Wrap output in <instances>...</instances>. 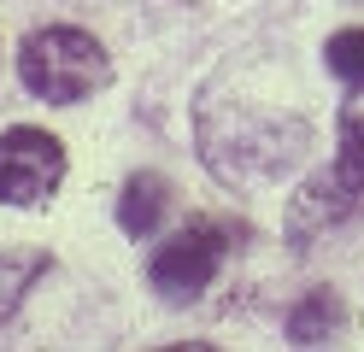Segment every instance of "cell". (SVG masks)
Wrapping results in <instances>:
<instances>
[{
    "mask_svg": "<svg viewBox=\"0 0 364 352\" xmlns=\"http://www.w3.org/2000/svg\"><path fill=\"white\" fill-rule=\"evenodd\" d=\"M18 77H24V88L36 94V100L77 106L95 88L112 82V59H106V47L88 36V30L48 23V30H30L24 47H18Z\"/></svg>",
    "mask_w": 364,
    "mask_h": 352,
    "instance_id": "cell-1",
    "label": "cell"
},
{
    "mask_svg": "<svg viewBox=\"0 0 364 352\" xmlns=\"http://www.w3.org/2000/svg\"><path fill=\"white\" fill-rule=\"evenodd\" d=\"M358 206H364V82L353 88V100L341 106L335 159L288 200V235H294V241H311L317 229L353 218Z\"/></svg>",
    "mask_w": 364,
    "mask_h": 352,
    "instance_id": "cell-2",
    "label": "cell"
},
{
    "mask_svg": "<svg viewBox=\"0 0 364 352\" xmlns=\"http://www.w3.org/2000/svg\"><path fill=\"white\" fill-rule=\"evenodd\" d=\"M65 182V147L59 135L18 124L0 135V200L6 206H41Z\"/></svg>",
    "mask_w": 364,
    "mask_h": 352,
    "instance_id": "cell-3",
    "label": "cell"
},
{
    "mask_svg": "<svg viewBox=\"0 0 364 352\" xmlns=\"http://www.w3.org/2000/svg\"><path fill=\"white\" fill-rule=\"evenodd\" d=\"M223 252H230L223 229H212V223H188V229H176L171 241L153 252L147 276H153V288L165 294V299H200V294L218 282Z\"/></svg>",
    "mask_w": 364,
    "mask_h": 352,
    "instance_id": "cell-4",
    "label": "cell"
},
{
    "mask_svg": "<svg viewBox=\"0 0 364 352\" xmlns=\"http://www.w3.org/2000/svg\"><path fill=\"white\" fill-rule=\"evenodd\" d=\"M165 206H171L165 176L135 171V176L124 182V194H118V223H124V235H153L159 218H165Z\"/></svg>",
    "mask_w": 364,
    "mask_h": 352,
    "instance_id": "cell-5",
    "label": "cell"
},
{
    "mask_svg": "<svg viewBox=\"0 0 364 352\" xmlns=\"http://www.w3.org/2000/svg\"><path fill=\"white\" fill-rule=\"evenodd\" d=\"M329 329H341V299H335V288H311V294L288 311V341H294V346L329 341Z\"/></svg>",
    "mask_w": 364,
    "mask_h": 352,
    "instance_id": "cell-6",
    "label": "cell"
},
{
    "mask_svg": "<svg viewBox=\"0 0 364 352\" xmlns=\"http://www.w3.org/2000/svg\"><path fill=\"white\" fill-rule=\"evenodd\" d=\"M41 270H48V258H41V252H0V317L30 294V282Z\"/></svg>",
    "mask_w": 364,
    "mask_h": 352,
    "instance_id": "cell-7",
    "label": "cell"
},
{
    "mask_svg": "<svg viewBox=\"0 0 364 352\" xmlns=\"http://www.w3.org/2000/svg\"><path fill=\"white\" fill-rule=\"evenodd\" d=\"M323 59H329V70L341 82H364V30H341V36H329V47H323Z\"/></svg>",
    "mask_w": 364,
    "mask_h": 352,
    "instance_id": "cell-8",
    "label": "cell"
}]
</instances>
